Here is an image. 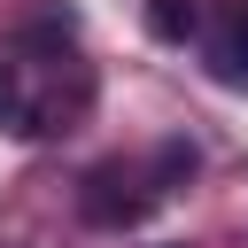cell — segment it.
Masks as SVG:
<instances>
[{
	"instance_id": "1",
	"label": "cell",
	"mask_w": 248,
	"mask_h": 248,
	"mask_svg": "<svg viewBox=\"0 0 248 248\" xmlns=\"http://www.w3.org/2000/svg\"><path fill=\"white\" fill-rule=\"evenodd\" d=\"M78 209L93 217V225H140L147 209H155V194H132V178H124V163H101L93 178H85V194H78Z\"/></svg>"
},
{
	"instance_id": "3",
	"label": "cell",
	"mask_w": 248,
	"mask_h": 248,
	"mask_svg": "<svg viewBox=\"0 0 248 248\" xmlns=\"http://www.w3.org/2000/svg\"><path fill=\"white\" fill-rule=\"evenodd\" d=\"M202 23V0H147V31L163 46H186V31Z\"/></svg>"
},
{
	"instance_id": "4",
	"label": "cell",
	"mask_w": 248,
	"mask_h": 248,
	"mask_svg": "<svg viewBox=\"0 0 248 248\" xmlns=\"http://www.w3.org/2000/svg\"><path fill=\"white\" fill-rule=\"evenodd\" d=\"M8 116H16V70L0 62V124H8Z\"/></svg>"
},
{
	"instance_id": "2",
	"label": "cell",
	"mask_w": 248,
	"mask_h": 248,
	"mask_svg": "<svg viewBox=\"0 0 248 248\" xmlns=\"http://www.w3.org/2000/svg\"><path fill=\"white\" fill-rule=\"evenodd\" d=\"M209 78H217V85H248V0L217 8V31H209Z\"/></svg>"
}]
</instances>
